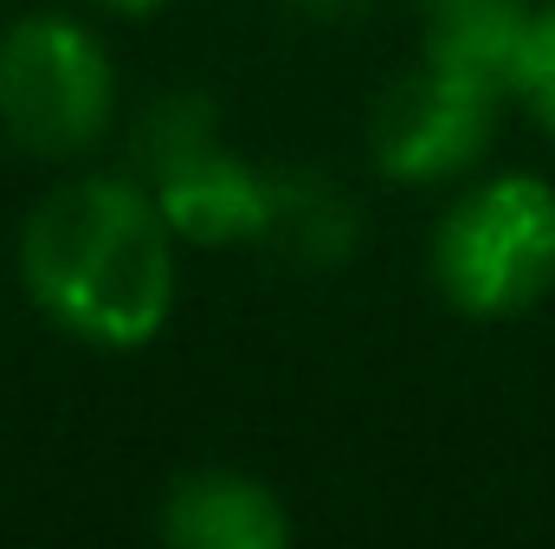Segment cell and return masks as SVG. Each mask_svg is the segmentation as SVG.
<instances>
[{
	"label": "cell",
	"mask_w": 555,
	"mask_h": 549,
	"mask_svg": "<svg viewBox=\"0 0 555 549\" xmlns=\"http://www.w3.org/2000/svg\"><path fill=\"white\" fill-rule=\"evenodd\" d=\"M155 201L175 240H194V246L272 240L278 220V181L246 168L240 155H220L214 142H188L168 162H155Z\"/></svg>",
	"instance_id": "cell-5"
},
{
	"label": "cell",
	"mask_w": 555,
	"mask_h": 549,
	"mask_svg": "<svg viewBox=\"0 0 555 549\" xmlns=\"http://www.w3.org/2000/svg\"><path fill=\"white\" fill-rule=\"evenodd\" d=\"M426 13H433L426 52H439V59H452L465 72H485L491 85L511 91L524 39H530L543 0H426Z\"/></svg>",
	"instance_id": "cell-7"
},
{
	"label": "cell",
	"mask_w": 555,
	"mask_h": 549,
	"mask_svg": "<svg viewBox=\"0 0 555 549\" xmlns=\"http://www.w3.org/2000/svg\"><path fill=\"white\" fill-rule=\"evenodd\" d=\"M433 278L465 317H517L555 291V188L498 175L472 188L433 240Z\"/></svg>",
	"instance_id": "cell-2"
},
{
	"label": "cell",
	"mask_w": 555,
	"mask_h": 549,
	"mask_svg": "<svg viewBox=\"0 0 555 549\" xmlns=\"http://www.w3.org/2000/svg\"><path fill=\"white\" fill-rule=\"evenodd\" d=\"M26 297L78 343L142 349L175 310V227L124 175L52 188L20 233Z\"/></svg>",
	"instance_id": "cell-1"
},
{
	"label": "cell",
	"mask_w": 555,
	"mask_h": 549,
	"mask_svg": "<svg viewBox=\"0 0 555 549\" xmlns=\"http://www.w3.org/2000/svg\"><path fill=\"white\" fill-rule=\"evenodd\" d=\"M511 91L537 111V124L555 137V7L537 13V26H530V39H524V59H517Z\"/></svg>",
	"instance_id": "cell-8"
},
{
	"label": "cell",
	"mask_w": 555,
	"mask_h": 549,
	"mask_svg": "<svg viewBox=\"0 0 555 549\" xmlns=\"http://www.w3.org/2000/svg\"><path fill=\"white\" fill-rule=\"evenodd\" d=\"M111 59L72 13H26L0 33V130L26 155H85L111 124Z\"/></svg>",
	"instance_id": "cell-3"
},
{
	"label": "cell",
	"mask_w": 555,
	"mask_h": 549,
	"mask_svg": "<svg viewBox=\"0 0 555 549\" xmlns=\"http://www.w3.org/2000/svg\"><path fill=\"white\" fill-rule=\"evenodd\" d=\"M498 98H504V85H491L485 72H465V65L426 52L420 72L395 78L382 91V104H375V124H369L375 168L388 181H446V175H459L491 142Z\"/></svg>",
	"instance_id": "cell-4"
},
{
	"label": "cell",
	"mask_w": 555,
	"mask_h": 549,
	"mask_svg": "<svg viewBox=\"0 0 555 549\" xmlns=\"http://www.w3.org/2000/svg\"><path fill=\"white\" fill-rule=\"evenodd\" d=\"M162 537L175 549H284L291 518L259 478L188 472L162 505Z\"/></svg>",
	"instance_id": "cell-6"
},
{
	"label": "cell",
	"mask_w": 555,
	"mask_h": 549,
	"mask_svg": "<svg viewBox=\"0 0 555 549\" xmlns=\"http://www.w3.org/2000/svg\"><path fill=\"white\" fill-rule=\"evenodd\" d=\"M111 13H155V7H168V0H104Z\"/></svg>",
	"instance_id": "cell-9"
}]
</instances>
